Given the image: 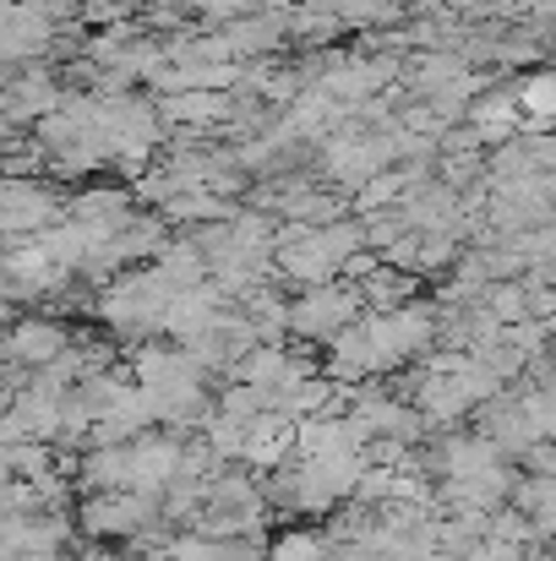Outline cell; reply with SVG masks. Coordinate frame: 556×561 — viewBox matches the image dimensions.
<instances>
[{"instance_id": "obj_14", "label": "cell", "mask_w": 556, "mask_h": 561, "mask_svg": "<svg viewBox=\"0 0 556 561\" xmlns=\"http://www.w3.org/2000/svg\"><path fill=\"white\" fill-rule=\"evenodd\" d=\"M5 469H11V480H38L44 469H55V447L49 442H11Z\"/></svg>"}, {"instance_id": "obj_16", "label": "cell", "mask_w": 556, "mask_h": 561, "mask_svg": "<svg viewBox=\"0 0 556 561\" xmlns=\"http://www.w3.org/2000/svg\"><path fill=\"white\" fill-rule=\"evenodd\" d=\"M164 551H170V561H213L218 557V540H207L196 529H170Z\"/></svg>"}, {"instance_id": "obj_5", "label": "cell", "mask_w": 556, "mask_h": 561, "mask_svg": "<svg viewBox=\"0 0 556 561\" xmlns=\"http://www.w3.org/2000/svg\"><path fill=\"white\" fill-rule=\"evenodd\" d=\"M126 447H132V491L159 496V491L175 480V469H181L185 436L181 431H164V425H148V431H137Z\"/></svg>"}, {"instance_id": "obj_4", "label": "cell", "mask_w": 556, "mask_h": 561, "mask_svg": "<svg viewBox=\"0 0 556 561\" xmlns=\"http://www.w3.org/2000/svg\"><path fill=\"white\" fill-rule=\"evenodd\" d=\"M71 344V322L49 317V311H33V317H11L5 333H0V360H16L27 371L49 366L60 350Z\"/></svg>"}, {"instance_id": "obj_3", "label": "cell", "mask_w": 556, "mask_h": 561, "mask_svg": "<svg viewBox=\"0 0 556 561\" xmlns=\"http://www.w3.org/2000/svg\"><path fill=\"white\" fill-rule=\"evenodd\" d=\"M66 218V191L49 181H0V234H38Z\"/></svg>"}, {"instance_id": "obj_8", "label": "cell", "mask_w": 556, "mask_h": 561, "mask_svg": "<svg viewBox=\"0 0 556 561\" xmlns=\"http://www.w3.org/2000/svg\"><path fill=\"white\" fill-rule=\"evenodd\" d=\"M132 213H137V207H132V196H126L121 186H93V191H82L77 202H66V218L82 224L93 240H110Z\"/></svg>"}, {"instance_id": "obj_6", "label": "cell", "mask_w": 556, "mask_h": 561, "mask_svg": "<svg viewBox=\"0 0 556 561\" xmlns=\"http://www.w3.org/2000/svg\"><path fill=\"white\" fill-rule=\"evenodd\" d=\"M71 485H77V496H88V491H132V447L126 442L82 447L71 458Z\"/></svg>"}, {"instance_id": "obj_9", "label": "cell", "mask_w": 556, "mask_h": 561, "mask_svg": "<svg viewBox=\"0 0 556 561\" xmlns=\"http://www.w3.org/2000/svg\"><path fill=\"white\" fill-rule=\"evenodd\" d=\"M458 71H469V60H464L458 49H425V55H409L398 77H404V93L431 99V93H442Z\"/></svg>"}, {"instance_id": "obj_15", "label": "cell", "mask_w": 556, "mask_h": 561, "mask_svg": "<svg viewBox=\"0 0 556 561\" xmlns=\"http://www.w3.org/2000/svg\"><path fill=\"white\" fill-rule=\"evenodd\" d=\"M513 99H519V115H552V71H535V77H524L519 88H513Z\"/></svg>"}, {"instance_id": "obj_11", "label": "cell", "mask_w": 556, "mask_h": 561, "mask_svg": "<svg viewBox=\"0 0 556 561\" xmlns=\"http://www.w3.org/2000/svg\"><path fill=\"white\" fill-rule=\"evenodd\" d=\"M218 38H224V55L229 60H246V55H268V49H279V22L273 16H235L229 27H218Z\"/></svg>"}, {"instance_id": "obj_10", "label": "cell", "mask_w": 556, "mask_h": 561, "mask_svg": "<svg viewBox=\"0 0 556 561\" xmlns=\"http://www.w3.org/2000/svg\"><path fill=\"white\" fill-rule=\"evenodd\" d=\"M355 295H361V311H393V306H404V300H415V295H420V278H415V273H404V267L376 262L366 278L355 284Z\"/></svg>"}, {"instance_id": "obj_17", "label": "cell", "mask_w": 556, "mask_h": 561, "mask_svg": "<svg viewBox=\"0 0 556 561\" xmlns=\"http://www.w3.org/2000/svg\"><path fill=\"white\" fill-rule=\"evenodd\" d=\"M519 474H556V453H552V442L541 436V442H530V447H519L513 458H508Z\"/></svg>"}, {"instance_id": "obj_19", "label": "cell", "mask_w": 556, "mask_h": 561, "mask_svg": "<svg viewBox=\"0 0 556 561\" xmlns=\"http://www.w3.org/2000/svg\"><path fill=\"white\" fill-rule=\"evenodd\" d=\"M16 561H77V557H71L66 546H60V551H22Z\"/></svg>"}, {"instance_id": "obj_12", "label": "cell", "mask_w": 556, "mask_h": 561, "mask_svg": "<svg viewBox=\"0 0 556 561\" xmlns=\"http://www.w3.org/2000/svg\"><path fill=\"white\" fill-rule=\"evenodd\" d=\"M235 207L224 202V196H213V191H175V196H164L159 202V218L164 224H213V218H229Z\"/></svg>"}, {"instance_id": "obj_13", "label": "cell", "mask_w": 556, "mask_h": 561, "mask_svg": "<svg viewBox=\"0 0 556 561\" xmlns=\"http://www.w3.org/2000/svg\"><path fill=\"white\" fill-rule=\"evenodd\" d=\"M333 540L322 529H279L268 535V561H328Z\"/></svg>"}, {"instance_id": "obj_1", "label": "cell", "mask_w": 556, "mask_h": 561, "mask_svg": "<svg viewBox=\"0 0 556 561\" xmlns=\"http://www.w3.org/2000/svg\"><path fill=\"white\" fill-rule=\"evenodd\" d=\"M71 524L88 540H115L121 546V540H132V535L164 524V518H159V496H143V491H88V496L71 502Z\"/></svg>"}, {"instance_id": "obj_18", "label": "cell", "mask_w": 556, "mask_h": 561, "mask_svg": "<svg viewBox=\"0 0 556 561\" xmlns=\"http://www.w3.org/2000/svg\"><path fill=\"white\" fill-rule=\"evenodd\" d=\"M213 561H268V540H218V557Z\"/></svg>"}, {"instance_id": "obj_7", "label": "cell", "mask_w": 556, "mask_h": 561, "mask_svg": "<svg viewBox=\"0 0 556 561\" xmlns=\"http://www.w3.org/2000/svg\"><path fill=\"white\" fill-rule=\"evenodd\" d=\"M60 77L55 71H16L5 88H0V110H5V121L11 126H33L38 115H49L55 104H60Z\"/></svg>"}, {"instance_id": "obj_2", "label": "cell", "mask_w": 556, "mask_h": 561, "mask_svg": "<svg viewBox=\"0 0 556 561\" xmlns=\"http://www.w3.org/2000/svg\"><path fill=\"white\" fill-rule=\"evenodd\" d=\"M361 317V295L350 278H328V284H311L290 300V317H284V333H295L300 344H328L344 322Z\"/></svg>"}]
</instances>
